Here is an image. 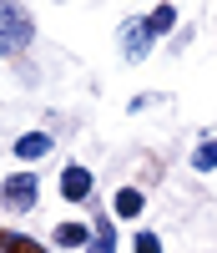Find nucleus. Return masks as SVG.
Returning a JSON list of instances; mask_svg holds the SVG:
<instances>
[{
  "label": "nucleus",
  "mask_w": 217,
  "mask_h": 253,
  "mask_svg": "<svg viewBox=\"0 0 217 253\" xmlns=\"http://www.w3.org/2000/svg\"><path fill=\"white\" fill-rule=\"evenodd\" d=\"M26 41H31V15L15 5H0V56L26 51Z\"/></svg>",
  "instance_id": "f257e3e1"
},
{
  "label": "nucleus",
  "mask_w": 217,
  "mask_h": 253,
  "mask_svg": "<svg viewBox=\"0 0 217 253\" xmlns=\"http://www.w3.org/2000/svg\"><path fill=\"white\" fill-rule=\"evenodd\" d=\"M61 198L66 203H86L91 198V172H86V167H66V172H61Z\"/></svg>",
  "instance_id": "f03ea898"
},
{
  "label": "nucleus",
  "mask_w": 217,
  "mask_h": 253,
  "mask_svg": "<svg viewBox=\"0 0 217 253\" xmlns=\"http://www.w3.org/2000/svg\"><path fill=\"white\" fill-rule=\"evenodd\" d=\"M5 203H10V208H31V203H36V177H31V172L10 177V182H5Z\"/></svg>",
  "instance_id": "7ed1b4c3"
},
{
  "label": "nucleus",
  "mask_w": 217,
  "mask_h": 253,
  "mask_svg": "<svg viewBox=\"0 0 217 253\" xmlns=\"http://www.w3.org/2000/svg\"><path fill=\"white\" fill-rule=\"evenodd\" d=\"M46 152H51V137L46 132H26L15 142V157H46Z\"/></svg>",
  "instance_id": "20e7f679"
},
{
  "label": "nucleus",
  "mask_w": 217,
  "mask_h": 253,
  "mask_svg": "<svg viewBox=\"0 0 217 253\" xmlns=\"http://www.w3.org/2000/svg\"><path fill=\"white\" fill-rule=\"evenodd\" d=\"M146 46H151V36H146V26H126V61H142L146 56Z\"/></svg>",
  "instance_id": "39448f33"
},
{
  "label": "nucleus",
  "mask_w": 217,
  "mask_h": 253,
  "mask_svg": "<svg viewBox=\"0 0 217 253\" xmlns=\"http://www.w3.org/2000/svg\"><path fill=\"white\" fill-rule=\"evenodd\" d=\"M142 208H146V198L137 193V187H121V193H116V213H121V218H137Z\"/></svg>",
  "instance_id": "423d86ee"
},
{
  "label": "nucleus",
  "mask_w": 217,
  "mask_h": 253,
  "mask_svg": "<svg viewBox=\"0 0 217 253\" xmlns=\"http://www.w3.org/2000/svg\"><path fill=\"white\" fill-rule=\"evenodd\" d=\"M172 26H177V10H172V5H157V10L146 15V36H157V31H172Z\"/></svg>",
  "instance_id": "0eeeda50"
},
{
  "label": "nucleus",
  "mask_w": 217,
  "mask_h": 253,
  "mask_svg": "<svg viewBox=\"0 0 217 253\" xmlns=\"http://www.w3.org/2000/svg\"><path fill=\"white\" fill-rule=\"evenodd\" d=\"M86 238H91V233H86L81 223H61V228H56V243H61V248H81Z\"/></svg>",
  "instance_id": "6e6552de"
},
{
  "label": "nucleus",
  "mask_w": 217,
  "mask_h": 253,
  "mask_svg": "<svg viewBox=\"0 0 217 253\" xmlns=\"http://www.w3.org/2000/svg\"><path fill=\"white\" fill-rule=\"evenodd\" d=\"M0 253H40L31 238H20V233H0Z\"/></svg>",
  "instance_id": "1a4fd4ad"
},
{
  "label": "nucleus",
  "mask_w": 217,
  "mask_h": 253,
  "mask_svg": "<svg viewBox=\"0 0 217 253\" xmlns=\"http://www.w3.org/2000/svg\"><path fill=\"white\" fill-rule=\"evenodd\" d=\"M212 162H217V147H212V142H202L197 152H192V167H197V172H212Z\"/></svg>",
  "instance_id": "9d476101"
},
{
  "label": "nucleus",
  "mask_w": 217,
  "mask_h": 253,
  "mask_svg": "<svg viewBox=\"0 0 217 253\" xmlns=\"http://www.w3.org/2000/svg\"><path fill=\"white\" fill-rule=\"evenodd\" d=\"M91 253H111V223H96V233H91Z\"/></svg>",
  "instance_id": "9b49d317"
},
{
  "label": "nucleus",
  "mask_w": 217,
  "mask_h": 253,
  "mask_svg": "<svg viewBox=\"0 0 217 253\" xmlns=\"http://www.w3.org/2000/svg\"><path fill=\"white\" fill-rule=\"evenodd\" d=\"M132 253H162V243H157V233H137V243H132Z\"/></svg>",
  "instance_id": "f8f14e48"
}]
</instances>
